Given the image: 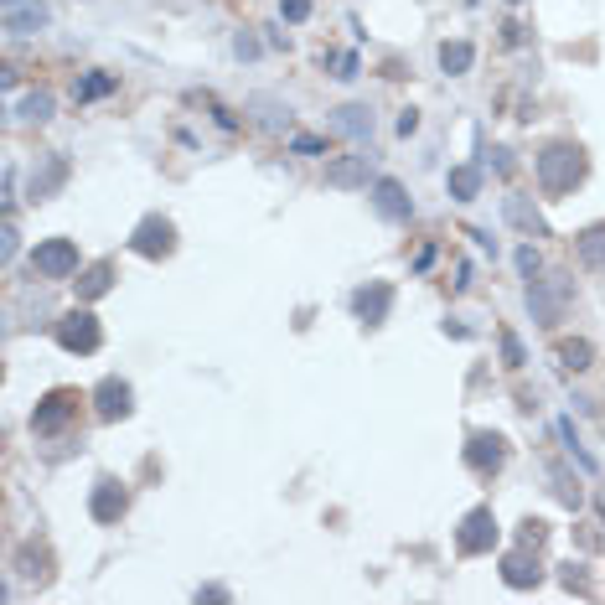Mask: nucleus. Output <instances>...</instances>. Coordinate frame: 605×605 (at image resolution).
<instances>
[{"label": "nucleus", "instance_id": "nucleus-20", "mask_svg": "<svg viewBox=\"0 0 605 605\" xmlns=\"http://www.w3.org/2000/svg\"><path fill=\"white\" fill-rule=\"evenodd\" d=\"M471 57H476V52H471L466 42H445V47H440V68H445V73H466Z\"/></svg>", "mask_w": 605, "mask_h": 605}, {"label": "nucleus", "instance_id": "nucleus-11", "mask_svg": "<svg viewBox=\"0 0 605 605\" xmlns=\"http://www.w3.org/2000/svg\"><path fill=\"white\" fill-rule=\"evenodd\" d=\"M42 26H47L42 0H21V6L6 11V32H16V37H32V32H42Z\"/></svg>", "mask_w": 605, "mask_h": 605}, {"label": "nucleus", "instance_id": "nucleus-28", "mask_svg": "<svg viewBox=\"0 0 605 605\" xmlns=\"http://www.w3.org/2000/svg\"><path fill=\"white\" fill-rule=\"evenodd\" d=\"M337 78H357V57H352V52L337 57Z\"/></svg>", "mask_w": 605, "mask_h": 605}, {"label": "nucleus", "instance_id": "nucleus-27", "mask_svg": "<svg viewBox=\"0 0 605 605\" xmlns=\"http://www.w3.org/2000/svg\"><path fill=\"white\" fill-rule=\"evenodd\" d=\"M280 16L285 21H306L311 16V0H280Z\"/></svg>", "mask_w": 605, "mask_h": 605}, {"label": "nucleus", "instance_id": "nucleus-8", "mask_svg": "<svg viewBox=\"0 0 605 605\" xmlns=\"http://www.w3.org/2000/svg\"><path fill=\"white\" fill-rule=\"evenodd\" d=\"M94 409H99V419H125V414H130V383L104 378V383L94 388Z\"/></svg>", "mask_w": 605, "mask_h": 605}, {"label": "nucleus", "instance_id": "nucleus-26", "mask_svg": "<svg viewBox=\"0 0 605 605\" xmlns=\"http://www.w3.org/2000/svg\"><path fill=\"white\" fill-rule=\"evenodd\" d=\"M502 357H507V368H523V362H528V357H523V342L512 337V331L502 337Z\"/></svg>", "mask_w": 605, "mask_h": 605}, {"label": "nucleus", "instance_id": "nucleus-18", "mask_svg": "<svg viewBox=\"0 0 605 605\" xmlns=\"http://www.w3.org/2000/svg\"><path fill=\"white\" fill-rule=\"evenodd\" d=\"M502 580H507L512 590L538 585V564H528V554H507V564H502Z\"/></svg>", "mask_w": 605, "mask_h": 605}, {"label": "nucleus", "instance_id": "nucleus-30", "mask_svg": "<svg viewBox=\"0 0 605 605\" xmlns=\"http://www.w3.org/2000/svg\"><path fill=\"white\" fill-rule=\"evenodd\" d=\"M518 269H523V275H533V269H538V254H533V249H518Z\"/></svg>", "mask_w": 605, "mask_h": 605}, {"label": "nucleus", "instance_id": "nucleus-5", "mask_svg": "<svg viewBox=\"0 0 605 605\" xmlns=\"http://www.w3.org/2000/svg\"><path fill=\"white\" fill-rule=\"evenodd\" d=\"M73 409H78V393H68V388H52L47 399L37 404V414H32V430L37 435H57L73 419Z\"/></svg>", "mask_w": 605, "mask_h": 605}, {"label": "nucleus", "instance_id": "nucleus-29", "mask_svg": "<svg viewBox=\"0 0 605 605\" xmlns=\"http://www.w3.org/2000/svg\"><path fill=\"white\" fill-rule=\"evenodd\" d=\"M295 150H300V156H321L326 145H321V140H311V135H300V140H295Z\"/></svg>", "mask_w": 605, "mask_h": 605}, {"label": "nucleus", "instance_id": "nucleus-1", "mask_svg": "<svg viewBox=\"0 0 605 605\" xmlns=\"http://www.w3.org/2000/svg\"><path fill=\"white\" fill-rule=\"evenodd\" d=\"M580 176H585V150L580 145H549L538 156V187L549 197L574 192V187H580Z\"/></svg>", "mask_w": 605, "mask_h": 605}, {"label": "nucleus", "instance_id": "nucleus-23", "mask_svg": "<svg viewBox=\"0 0 605 605\" xmlns=\"http://www.w3.org/2000/svg\"><path fill=\"white\" fill-rule=\"evenodd\" d=\"M507 218L518 223V228H528V233H543L538 213H528V202H523V197H507Z\"/></svg>", "mask_w": 605, "mask_h": 605}, {"label": "nucleus", "instance_id": "nucleus-21", "mask_svg": "<svg viewBox=\"0 0 605 605\" xmlns=\"http://www.w3.org/2000/svg\"><path fill=\"white\" fill-rule=\"evenodd\" d=\"M476 187H481V171L476 166H456V171H450V192H456L461 202L476 197Z\"/></svg>", "mask_w": 605, "mask_h": 605}, {"label": "nucleus", "instance_id": "nucleus-19", "mask_svg": "<svg viewBox=\"0 0 605 605\" xmlns=\"http://www.w3.org/2000/svg\"><path fill=\"white\" fill-rule=\"evenodd\" d=\"M109 285H114V264H94V269H88V275L78 280V295H83V300H99Z\"/></svg>", "mask_w": 605, "mask_h": 605}, {"label": "nucleus", "instance_id": "nucleus-24", "mask_svg": "<svg viewBox=\"0 0 605 605\" xmlns=\"http://www.w3.org/2000/svg\"><path fill=\"white\" fill-rule=\"evenodd\" d=\"M590 357H595L590 342H564V347H559V362H564V368H590Z\"/></svg>", "mask_w": 605, "mask_h": 605}, {"label": "nucleus", "instance_id": "nucleus-2", "mask_svg": "<svg viewBox=\"0 0 605 605\" xmlns=\"http://www.w3.org/2000/svg\"><path fill=\"white\" fill-rule=\"evenodd\" d=\"M564 306H569V280L549 275V280H533L528 285V311H533L538 326H554L564 316Z\"/></svg>", "mask_w": 605, "mask_h": 605}, {"label": "nucleus", "instance_id": "nucleus-7", "mask_svg": "<svg viewBox=\"0 0 605 605\" xmlns=\"http://www.w3.org/2000/svg\"><path fill=\"white\" fill-rule=\"evenodd\" d=\"M130 249L145 254V259H161V254L176 249V228H171L166 218H145V223L135 228V238H130Z\"/></svg>", "mask_w": 605, "mask_h": 605}, {"label": "nucleus", "instance_id": "nucleus-6", "mask_svg": "<svg viewBox=\"0 0 605 605\" xmlns=\"http://www.w3.org/2000/svg\"><path fill=\"white\" fill-rule=\"evenodd\" d=\"M456 543H461V554H487L492 543H497V518H492V507L466 512V523H461Z\"/></svg>", "mask_w": 605, "mask_h": 605}, {"label": "nucleus", "instance_id": "nucleus-13", "mask_svg": "<svg viewBox=\"0 0 605 605\" xmlns=\"http://www.w3.org/2000/svg\"><path fill=\"white\" fill-rule=\"evenodd\" d=\"M326 187H368V156H342L326 166Z\"/></svg>", "mask_w": 605, "mask_h": 605}, {"label": "nucleus", "instance_id": "nucleus-9", "mask_svg": "<svg viewBox=\"0 0 605 605\" xmlns=\"http://www.w3.org/2000/svg\"><path fill=\"white\" fill-rule=\"evenodd\" d=\"M63 181H68V156H47L42 171H32V202H47L63 192Z\"/></svg>", "mask_w": 605, "mask_h": 605}, {"label": "nucleus", "instance_id": "nucleus-32", "mask_svg": "<svg viewBox=\"0 0 605 605\" xmlns=\"http://www.w3.org/2000/svg\"><path fill=\"white\" fill-rule=\"evenodd\" d=\"M6 6H21V0H6Z\"/></svg>", "mask_w": 605, "mask_h": 605}, {"label": "nucleus", "instance_id": "nucleus-25", "mask_svg": "<svg viewBox=\"0 0 605 605\" xmlns=\"http://www.w3.org/2000/svg\"><path fill=\"white\" fill-rule=\"evenodd\" d=\"M52 114V94H26L21 99V119H47Z\"/></svg>", "mask_w": 605, "mask_h": 605}, {"label": "nucleus", "instance_id": "nucleus-15", "mask_svg": "<svg viewBox=\"0 0 605 605\" xmlns=\"http://www.w3.org/2000/svg\"><path fill=\"white\" fill-rule=\"evenodd\" d=\"M466 466H471V471H497V466H502V440H497V435H471Z\"/></svg>", "mask_w": 605, "mask_h": 605}, {"label": "nucleus", "instance_id": "nucleus-14", "mask_svg": "<svg viewBox=\"0 0 605 605\" xmlns=\"http://www.w3.org/2000/svg\"><path fill=\"white\" fill-rule=\"evenodd\" d=\"M331 130H337V135H347V140H368V135H373V109L347 104V109H337V119H331Z\"/></svg>", "mask_w": 605, "mask_h": 605}, {"label": "nucleus", "instance_id": "nucleus-3", "mask_svg": "<svg viewBox=\"0 0 605 605\" xmlns=\"http://www.w3.org/2000/svg\"><path fill=\"white\" fill-rule=\"evenodd\" d=\"M99 342H104V331L88 311H68L63 321H57V347L63 352H99Z\"/></svg>", "mask_w": 605, "mask_h": 605}, {"label": "nucleus", "instance_id": "nucleus-16", "mask_svg": "<svg viewBox=\"0 0 605 605\" xmlns=\"http://www.w3.org/2000/svg\"><path fill=\"white\" fill-rule=\"evenodd\" d=\"M119 512H125V492H119L114 481H99V487H94V518L99 523H119Z\"/></svg>", "mask_w": 605, "mask_h": 605}, {"label": "nucleus", "instance_id": "nucleus-31", "mask_svg": "<svg viewBox=\"0 0 605 605\" xmlns=\"http://www.w3.org/2000/svg\"><path fill=\"white\" fill-rule=\"evenodd\" d=\"M233 52H238V57H254V52H259V42H254V37H238V42H233Z\"/></svg>", "mask_w": 605, "mask_h": 605}, {"label": "nucleus", "instance_id": "nucleus-17", "mask_svg": "<svg viewBox=\"0 0 605 605\" xmlns=\"http://www.w3.org/2000/svg\"><path fill=\"white\" fill-rule=\"evenodd\" d=\"M580 259L605 275V223H595V228H585V233H580Z\"/></svg>", "mask_w": 605, "mask_h": 605}, {"label": "nucleus", "instance_id": "nucleus-22", "mask_svg": "<svg viewBox=\"0 0 605 605\" xmlns=\"http://www.w3.org/2000/svg\"><path fill=\"white\" fill-rule=\"evenodd\" d=\"M104 94H114V78H109V73H94V78H83V83H78V104L104 99Z\"/></svg>", "mask_w": 605, "mask_h": 605}, {"label": "nucleus", "instance_id": "nucleus-10", "mask_svg": "<svg viewBox=\"0 0 605 605\" xmlns=\"http://www.w3.org/2000/svg\"><path fill=\"white\" fill-rule=\"evenodd\" d=\"M388 306H393V290H388V285H368V290H357V295H352L357 321H368V326H378V321L388 316Z\"/></svg>", "mask_w": 605, "mask_h": 605}, {"label": "nucleus", "instance_id": "nucleus-12", "mask_svg": "<svg viewBox=\"0 0 605 605\" xmlns=\"http://www.w3.org/2000/svg\"><path fill=\"white\" fill-rule=\"evenodd\" d=\"M373 207L388 223H409V197H404L399 181H378V187H373Z\"/></svg>", "mask_w": 605, "mask_h": 605}, {"label": "nucleus", "instance_id": "nucleus-33", "mask_svg": "<svg viewBox=\"0 0 605 605\" xmlns=\"http://www.w3.org/2000/svg\"><path fill=\"white\" fill-rule=\"evenodd\" d=\"M512 6H518V0H512Z\"/></svg>", "mask_w": 605, "mask_h": 605}, {"label": "nucleus", "instance_id": "nucleus-4", "mask_svg": "<svg viewBox=\"0 0 605 605\" xmlns=\"http://www.w3.org/2000/svg\"><path fill=\"white\" fill-rule=\"evenodd\" d=\"M32 264H37V275H47V280H68L78 269V244H73V238H47V244H37Z\"/></svg>", "mask_w": 605, "mask_h": 605}]
</instances>
